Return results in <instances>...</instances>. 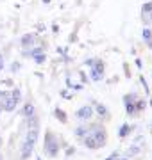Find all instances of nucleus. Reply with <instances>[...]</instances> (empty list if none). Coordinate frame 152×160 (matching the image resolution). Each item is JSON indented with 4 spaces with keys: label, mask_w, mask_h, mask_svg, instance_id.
Wrapping results in <instances>:
<instances>
[{
    "label": "nucleus",
    "mask_w": 152,
    "mask_h": 160,
    "mask_svg": "<svg viewBox=\"0 0 152 160\" xmlns=\"http://www.w3.org/2000/svg\"><path fill=\"white\" fill-rule=\"evenodd\" d=\"M97 112H99L100 116H106V112H107V110H106L104 105H97Z\"/></svg>",
    "instance_id": "20"
},
{
    "label": "nucleus",
    "mask_w": 152,
    "mask_h": 160,
    "mask_svg": "<svg viewBox=\"0 0 152 160\" xmlns=\"http://www.w3.org/2000/svg\"><path fill=\"white\" fill-rule=\"evenodd\" d=\"M102 77H104V64L99 61V62H95L93 69H91V78L99 82V80H102Z\"/></svg>",
    "instance_id": "3"
},
{
    "label": "nucleus",
    "mask_w": 152,
    "mask_h": 160,
    "mask_svg": "<svg viewBox=\"0 0 152 160\" xmlns=\"http://www.w3.org/2000/svg\"><path fill=\"white\" fill-rule=\"evenodd\" d=\"M84 146H88L90 149H97L99 148V144H97V141L93 139V135H86V137H84Z\"/></svg>",
    "instance_id": "7"
},
{
    "label": "nucleus",
    "mask_w": 152,
    "mask_h": 160,
    "mask_svg": "<svg viewBox=\"0 0 152 160\" xmlns=\"http://www.w3.org/2000/svg\"><path fill=\"white\" fill-rule=\"evenodd\" d=\"M18 69H20V64H18V62H14V64L11 66V71H18Z\"/></svg>",
    "instance_id": "23"
},
{
    "label": "nucleus",
    "mask_w": 152,
    "mask_h": 160,
    "mask_svg": "<svg viewBox=\"0 0 152 160\" xmlns=\"http://www.w3.org/2000/svg\"><path fill=\"white\" fill-rule=\"evenodd\" d=\"M16 105H18V100L9 94V96H6L4 98V102H2V109L7 110V112H13V110L16 109Z\"/></svg>",
    "instance_id": "2"
},
{
    "label": "nucleus",
    "mask_w": 152,
    "mask_h": 160,
    "mask_svg": "<svg viewBox=\"0 0 152 160\" xmlns=\"http://www.w3.org/2000/svg\"><path fill=\"white\" fill-rule=\"evenodd\" d=\"M2 110H4V109H2V103H0V114H2Z\"/></svg>",
    "instance_id": "28"
},
{
    "label": "nucleus",
    "mask_w": 152,
    "mask_h": 160,
    "mask_svg": "<svg viewBox=\"0 0 152 160\" xmlns=\"http://www.w3.org/2000/svg\"><path fill=\"white\" fill-rule=\"evenodd\" d=\"M59 151V146L57 142H56V139L52 137V133L48 132L47 133V139H45V153L48 155V157H56Z\"/></svg>",
    "instance_id": "1"
},
{
    "label": "nucleus",
    "mask_w": 152,
    "mask_h": 160,
    "mask_svg": "<svg viewBox=\"0 0 152 160\" xmlns=\"http://www.w3.org/2000/svg\"><path fill=\"white\" fill-rule=\"evenodd\" d=\"M43 2H45V4H48V2H50V0H43Z\"/></svg>",
    "instance_id": "29"
},
{
    "label": "nucleus",
    "mask_w": 152,
    "mask_h": 160,
    "mask_svg": "<svg viewBox=\"0 0 152 160\" xmlns=\"http://www.w3.org/2000/svg\"><path fill=\"white\" fill-rule=\"evenodd\" d=\"M24 116L25 118H30V116H34V107L30 105V103H27L24 107Z\"/></svg>",
    "instance_id": "9"
},
{
    "label": "nucleus",
    "mask_w": 152,
    "mask_h": 160,
    "mask_svg": "<svg viewBox=\"0 0 152 160\" xmlns=\"http://www.w3.org/2000/svg\"><path fill=\"white\" fill-rule=\"evenodd\" d=\"M9 94H11L13 98H16V100H20V96H22V94H20V89H14V91H11Z\"/></svg>",
    "instance_id": "21"
},
{
    "label": "nucleus",
    "mask_w": 152,
    "mask_h": 160,
    "mask_svg": "<svg viewBox=\"0 0 152 160\" xmlns=\"http://www.w3.org/2000/svg\"><path fill=\"white\" fill-rule=\"evenodd\" d=\"M141 12H145V14L152 12V2H147V4H143V6H141Z\"/></svg>",
    "instance_id": "13"
},
{
    "label": "nucleus",
    "mask_w": 152,
    "mask_h": 160,
    "mask_svg": "<svg viewBox=\"0 0 152 160\" xmlns=\"http://www.w3.org/2000/svg\"><path fill=\"white\" fill-rule=\"evenodd\" d=\"M4 96H6V92H2V91H0V98H4Z\"/></svg>",
    "instance_id": "27"
},
{
    "label": "nucleus",
    "mask_w": 152,
    "mask_h": 160,
    "mask_svg": "<svg viewBox=\"0 0 152 160\" xmlns=\"http://www.w3.org/2000/svg\"><path fill=\"white\" fill-rule=\"evenodd\" d=\"M34 61H36L38 64L45 62V53H38V55H34Z\"/></svg>",
    "instance_id": "17"
},
{
    "label": "nucleus",
    "mask_w": 152,
    "mask_h": 160,
    "mask_svg": "<svg viewBox=\"0 0 152 160\" xmlns=\"http://www.w3.org/2000/svg\"><path fill=\"white\" fill-rule=\"evenodd\" d=\"M56 116H57V119L61 121V123H66V116H64V112H63V110L56 109Z\"/></svg>",
    "instance_id": "15"
},
{
    "label": "nucleus",
    "mask_w": 152,
    "mask_h": 160,
    "mask_svg": "<svg viewBox=\"0 0 152 160\" xmlns=\"http://www.w3.org/2000/svg\"><path fill=\"white\" fill-rule=\"evenodd\" d=\"M125 110H127V114H134L136 107H134V105H133L131 102H127V103H125Z\"/></svg>",
    "instance_id": "16"
},
{
    "label": "nucleus",
    "mask_w": 152,
    "mask_h": 160,
    "mask_svg": "<svg viewBox=\"0 0 152 160\" xmlns=\"http://www.w3.org/2000/svg\"><path fill=\"white\" fill-rule=\"evenodd\" d=\"M127 155H129V157H134V155H138V146H131V148H129V151H127Z\"/></svg>",
    "instance_id": "18"
},
{
    "label": "nucleus",
    "mask_w": 152,
    "mask_h": 160,
    "mask_svg": "<svg viewBox=\"0 0 152 160\" xmlns=\"http://www.w3.org/2000/svg\"><path fill=\"white\" fill-rule=\"evenodd\" d=\"M150 20H152V14H150Z\"/></svg>",
    "instance_id": "31"
},
{
    "label": "nucleus",
    "mask_w": 152,
    "mask_h": 160,
    "mask_svg": "<svg viewBox=\"0 0 152 160\" xmlns=\"http://www.w3.org/2000/svg\"><path fill=\"white\" fill-rule=\"evenodd\" d=\"M27 126L30 128H38V119H36V116H30V118H27Z\"/></svg>",
    "instance_id": "10"
},
{
    "label": "nucleus",
    "mask_w": 152,
    "mask_h": 160,
    "mask_svg": "<svg viewBox=\"0 0 152 160\" xmlns=\"http://www.w3.org/2000/svg\"><path fill=\"white\" fill-rule=\"evenodd\" d=\"M73 153H75V149H73V148H68V149H66V155H68V157H70V155H73Z\"/></svg>",
    "instance_id": "25"
},
{
    "label": "nucleus",
    "mask_w": 152,
    "mask_h": 160,
    "mask_svg": "<svg viewBox=\"0 0 152 160\" xmlns=\"http://www.w3.org/2000/svg\"><path fill=\"white\" fill-rule=\"evenodd\" d=\"M32 41H34V36L27 34V36H24V38H22V45H24V46H29V45H32Z\"/></svg>",
    "instance_id": "11"
},
{
    "label": "nucleus",
    "mask_w": 152,
    "mask_h": 160,
    "mask_svg": "<svg viewBox=\"0 0 152 160\" xmlns=\"http://www.w3.org/2000/svg\"><path fill=\"white\" fill-rule=\"evenodd\" d=\"M134 107H136L138 110H143V109H145V102H138V103L134 105Z\"/></svg>",
    "instance_id": "22"
},
{
    "label": "nucleus",
    "mask_w": 152,
    "mask_h": 160,
    "mask_svg": "<svg viewBox=\"0 0 152 160\" xmlns=\"http://www.w3.org/2000/svg\"><path fill=\"white\" fill-rule=\"evenodd\" d=\"M75 133L79 135V137H86V135H88V130H86L84 126H79V128L75 130Z\"/></svg>",
    "instance_id": "14"
},
{
    "label": "nucleus",
    "mask_w": 152,
    "mask_h": 160,
    "mask_svg": "<svg viewBox=\"0 0 152 160\" xmlns=\"http://www.w3.org/2000/svg\"><path fill=\"white\" fill-rule=\"evenodd\" d=\"M0 160H4V158H2V155H0Z\"/></svg>",
    "instance_id": "30"
},
{
    "label": "nucleus",
    "mask_w": 152,
    "mask_h": 160,
    "mask_svg": "<svg viewBox=\"0 0 152 160\" xmlns=\"http://www.w3.org/2000/svg\"><path fill=\"white\" fill-rule=\"evenodd\" d=\"M91 116H93V109L91 107H81L77 110V118H81V119H90Z\"/></svg>",
    "instance_id": "6"
},
{
    "label": "nucleus",
    "mask_w": 152,
    "mask_h": 160,
    "mask_svg": "<svg viewBox=\"0 0 152 160\" xmlns=\"http://www.w3.org/2000/svg\"><path fill=\"white\" fill-rule=\"evenodd\" d=\"M133 100H134V96H133V94H129V96H125V103H127V102H133Z\"/></svg>",
    "instance_id": "26"
},
{
    "label": "nucleus",
    "mask_w": 152,
    "mask_h": 160,
    "mask_svg": "<svg viewBox=\"0 0 152 160\" xmlns=\"http://www.w3.org/2000/svg\"><path fill=\"white\" fill-rule=\"evenodd\" d=\"M2 69H4V55L0 53V71H2Z\"/></svg>",
    "instance_id": "24"
},
{
    "label": "nucleus",
    "mask_w": 152,
    "mask_h": 160,
    "mask_svg": "<svg viewBox=\"0 0 152 160\" xmlns=\"http://www.w3.org/2000/svg\"><path fill=\"white\" fill-rule=\"evenodd\" d=\"M129 132H131V126H127V125H123L122 128H120V132H118V137H125Z\"/></svg>",
    "instance_id": "12"
},
{
    "label": "nucleus",
    "mask_w": 152,
    "mask_h": 160,
    "mask_svg": "<svg viewBox=\"0 0 152 160\" xmlns=\"http://www.w3.org/2000/svg\"><path fill=\"white\" fill-rule=\"evenodd\" d=\"M123 160H127V158H123Z\"/></svg>",
    "instance_id": "32"
},
{
    "label": "nucleus",
    "mask_w": 152,
    "mask_h": 160,
    "mask_svg": "<svg viewBox=\"0 0 152 160\" xmlns=\"http://www.w3.org/2000/svg\"><path fill=\"white\" fill-rule=\"evenodd\" d=\"M25 141H29V142L34 144L36 141H38V128H30V130L27 132V137H25Z\"/></svg>",
    "instance_id": "8"
},
{
    "label": "nucleus",
    "mask_w": 152,
    "mask_h": 160,
    "mask_svg": "<svg viewBox=\"0 0 152 160\" xmlns=\"http://www.w3.org/2000/svg\"><path fill=\"white\" fill-rule=\"evenodd\" d=\"M150 38H152V32H150L149 29H145V30H143V39H145V41H150Z\"/></svg>",
    "instance_id": "19"
},
{
    "label": "nucleus",
    "mask_w": 152,
    "mask_h": 160,
    "mask_svg": "<svg viewBox=\"0 0 152 160\" xmlns=\"http://www.w3.org/2000/svg\"><path fill=\"white\" fill-rule=\"evenodd\" d=\"M91 135H93V139L97 141V144H99V148H102V146L106 144V132L102 130V128H95Z\"/></svg>",
    "instance_id": "4"
},
{
    "label": "nucleus",
    "mask_w": 152,
    "mask_h": 160,
    "mask_svg": "<svg viewBox=\"0 0 152 160\" xmlns=\"http://www.w3.org/2000/svg\"><path fill=\"white\" fill-rule=\"evenodd\" d=\"M32 149H34V144L29 142V141H24V144H22V158H29Z\"/></svg>",
    "instance_id": "5"
}]
</instances>
